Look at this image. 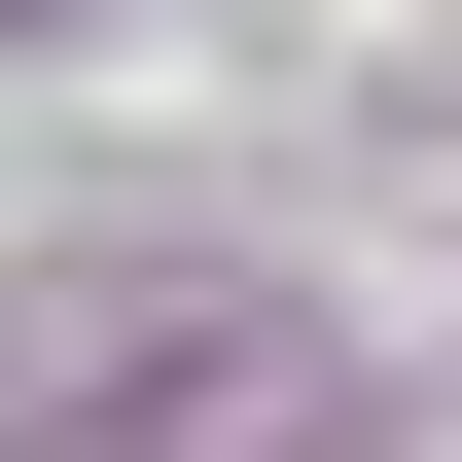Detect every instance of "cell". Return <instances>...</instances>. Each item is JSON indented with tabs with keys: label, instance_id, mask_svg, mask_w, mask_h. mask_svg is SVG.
<instances>
[{
	"label": "cell",
	"instance_id": "obj_1",
	"mask_svg": "<svg viewBox=\"0 0 462 462\" xmlns=\"http://www.w3.org/2000/svg\"><path fill=\"white\" fill-rule=\"evenodd\" d=\"M285 427H320L285 285H71L36 320V462H285Z\"/></svg>",
	"mask_w": 462,
	"mask_h": 462
}]
</instances>
